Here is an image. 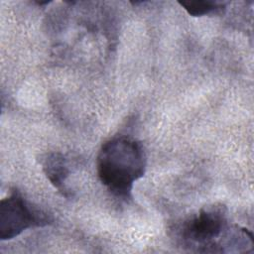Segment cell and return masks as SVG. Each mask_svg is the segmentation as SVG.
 Instances as JSON below:
<instances>
[{"instance_id":"cell-2","label":"cell","mask_w":254,"mask_h":254,"mask_svg":"<svg viewBox=\"0 0 254 254\" xmlns=\"http://www.w3.org/2000/svg\"><path fill=\"white\" fill-rule=\"evenodd\" d=\"M49 221L47 214L32 206L17 190L0 202V238L2 240L12 239L28 228L44 226Z\"/></svg>"},{"instance_id":"cell-1","label":"cell","mask_w":254,"mask_h":254,"mask_svg":"<svg viewBox=\"0 0 254 254\" xmlns=\"http://www.w3.org/2000/svg\"><path fill=\"white\" fill-rule=\"evenodd\" d=\"M146 154L136 139L121 135L106 141L97 156V173L101 183L116 196L128 198L133 185L146 170Z\"/></svg>"},{"instance_id":"cell-5","label":"cell","mask_w":254,"mask_h":254,"mask_svg":"<svg viewBox=\"0 0 254 254\" xmlns=\"http://www.w3.org/2000/svg\"><path fill=\"white\" fill-rule=\"evenodd\" d=\"M186 11L194 17L203 16L221 9L224 3L210 0H190V1H180L179 2Z\"/></svg>"},{"instance_id":"cell-3","label":"cell","mask_w":254,"mask_h":254,"mask_svg":"<svg viewBox=\"0 0 254 254\" xmlns=\"http://www.w3.org/2000/svg\"><path fill=\"white\" fill-rule=\"evenodd\" d=\"M225 209L221 206H214L201 209L195 216L187 221L183 227L182 235L185 240L191 244L204 247H212L215 252L213 240L220 236L226 228Z\"/></svg>"},{"instance_id":"cell-4","label":"cell","mask_w":254,"mask_h":254,"mask_svg":"<svg viewBox=\"0 0 254 254\" xmlns=\"http://www.w3.org/2000/svg\"><path fill=\"white\" fill-rule=\"evenodd\" d=\"M43 169L52 185L64 195H67V189L64 184L69 172L64 156L59 153L48 154L44 159Z\"/></svg>"}]
</instances>
